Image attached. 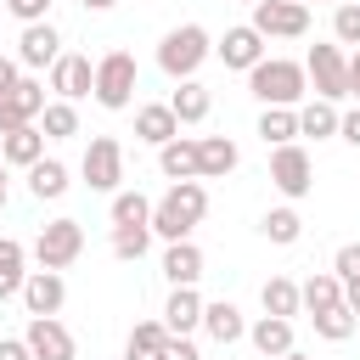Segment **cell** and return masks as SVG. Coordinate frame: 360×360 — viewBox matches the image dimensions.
<instances>
[{
	"label": "cell",
	"mask_w": 360,
	"mask_h": 360,
	"mask_svg": "<svg viewBox=\"0 0 360 360\" xmlns=\"http://www.w3.org/2000/svg\"><path fill=\"white\" fill-rule=\"evenodd\" d=\"M208 214V186L202 180H174L158 202H152V236L163 242H186Z\"/></svg>",
	"instance_id": "6da1fadb"
},
{
	"label": "cell",
	"mask_w": 360,
	"mask_h": 360,
	"mask_svg": "<svg viewBox=\"0 0 360 360\" xmlns=\"http://www.w3.org/2000/svg\"><path fill=\"white\" fill-rule=\"evenodd\" d=\"M248 90H253L264 107H298V101L309 96V73H304V62H292V56H264V62L248 68Z\"/></svg>",
	"instance_id": "7a4b0ae2"
},
{
	"label": "cell",
	"mask_w": 360,
	"mask_h": 360,
	"mask_svg": "<svg viewBox=\"0 0 360 360\" xmlns=\"http://www.w3.org/2000/svg\"><path fill=\"white\" fill-rule=\"evenodd\" d=\"M214 56V39H208V28L202 22H180V28H169L163 39H158V68L169 73V79H197V68Z\"/></svg>",
	"instance_id": "3957f363"
},
{
	"label": "cell",
	"mask_w": 360,
	"mask_h": 360,
	"mask_svg": "<svg viewBox=\"0 0 360 360\" xmlns=\"http://www.w3.org/2000/svg\"><path fill=\"white\" fill-rule=\"evenodd\" d=\"M135 84H141V68H135L129 51L96 56V101H101L107 112H124V107L135 101Z\"/></svg>",
	"instance_id": "277c9868"
},
{
	"label": "cell",
	"mask_w": 360,
	"mask_h": 360,
	"mask_svg": "<svg viewBox=\"0 0 360 360\" xmlns=\"http://www.w3.org/2000/svg\"><path fill=\"white\" fill-rule=\"evenodd\" d=\"M304 73H309V90H315L321 101H349V56H343L338 39H332V45H309Z\"/></svg>",
	"instance_id": "5b68a950"
},
{
	"label": "cell",
	"mask_w": 360,
	"mask_h": 360,
	"mask_svg": "<svg viewBox=\"0 0 360 360\" xmlns=\"http://www.w3.org/2000/svg\"><path fill=\"white\" fill-rule=\"evenodd\" d=\"M270 186H276L287 202L309 197V191H315V158H309L298 141H287V146H270Z\"/></svg>",
	"instance_id": "8992f818"
},
{
	"label": "cell",
	"mask_w": 360,
	"mask_h": 360,
	"mask_svg": "<svg viewBox=\"0 0 360 360\" xmlns=\"http://www.w3.org/2000/svg\"><path fill=\"white\" fill-rule=\"evenodd\" d=\"M84 253V225L79 219H51V225H39V236H34V264L39 270H68L73 259Z\"/></svg>",
	"instance_id": "52a82bcc"
},
{
	"label": "cell",
	"mask_w": 360,
	"mask_h": 360,
	"mask_svg": "<svg viewBox=\"0 0 360 360\" xmlns=\"http://www.w3.org/2000/svg\"><path fill=\"white\" fill-rule=\"evenodd\" d=\"M79 174H84V186L90 191H118V180H124V141L118 135H90V146H84V158H79Z\"/></svg>",
	"instance_id": "ba28073f"
},
{
	"label": "cell",
	"mask_w": 360,
	"mask_h": 360,
	"mask_svg": "<svg viewBox=\"0 0 360 360\" xmlns=\"http://www.w3.org/2000/svg\"><path fill=\"white\" fill-rule=\"evenodd\" d=\"M253 28L264 39H304L309 34V6L304 0H253Z\"/></svg>",
	"instance_id": "9c48e42d"
},
{
	"label": "cell",
	"mask_w": 360,
	"mask_h": 360,
	"mask_svg": "<svg viewBox=\"0 0 360 360\" xmlns=\"http://www.w3.org/2000/svg\"><path fill=\"white\" fill-rule=\"evenodd\" d=\"M45 73H51V90H56L62 101H84V96H96V62L79 56V51H62Z\"/></svg>",
	"instance_id": "30bf717a"
},
{
	"label": "cell",
	"mask_w": 360,
	"mask_h": 360,
	"mask_svg": "<svg viewBox=\"0 0 360 360\" xmlns=\"http://www.w3.org/2000/svg\"><path fill=\"white\" fill-rule=\"evenodd\" d=\"M28 349H34V360H79V343H73V332L56 321V315H28Z\"/></svg>",
	"instance_id": "8fae6325"
},
{
	"label": "cell",
	"mask_w": 360,
	"mask_h": 360,
	"mask_svg": "<svg viewBox=\"0 0 360 360\" xmlns=\"http://www.w3.org/2000/svg\"><path fill=\"white\" fill-rule=\"evenodd\" d=\"M62 56V34H56V22L45 17V22H22V34H17V62L28 68V73H39V68H51Z\"/></svg>",
	"instance_id": "7c38bea8"
},
{
	"label": "cell",
	"mask_w": 360,
	"mask_h": 360,
	"mask_svg": "<svg viewBox=\"0 0 360 360\" xmlns=\"http://www.w3.org/2000/svg\"><path fill=\"white\" fill-rule=\"evenodd\" d=\"M214 56H219L225 68H236V73H248L253 62H264V34H259L253 22H236V28H225V34H219V45H214Z\"/></svg>",
	"instance_id": "4fadbf2b"
},
{
	"label": "cell",
	"mask_w": 360,
	"mask_h": 360,
	"mask_svg": "<svg viewBox=\"0 0 360 360\" xmlns=\"http://www.w3.org/2000/svg\"><path fill=\"white\" fill-rule=\"evenodd\" d=\"M62 304H68L62 270H28V281H22V309H28V315H62Z\"/></svg>",
	"instance_id": "5bb4252c"
},
{
	"label": "cell",
	"mask_w": 360,
	"mask_h": 360,
	"mask_svg": "<svg viewBox=\"0 0 360 360\" xmlns=\"http://www.w3.org/2000/svg\"><path fill=\"white\" fill-rule=\"evenodd\" d=\"M158 169L169 180H202V158H197V135H174L158 146Z\"/></svg>",
	"instance_id": "9a60e30c"
},
{
	"label": "cell",
	"mask_w": 360,
	"mask_h": 360,
	"mask_svg": "<svg viewBox=\"0 0 360 360\" xmlns=\"http://www.w3.org/2000/svg\"><path fill=\"white\" fill-rule=\"evenodd\" d=\"M202 292L197 287H169V304H163V326L169 332H180V338H191L197 326H202Z\"/></svg>",
	"instance_id": "2e32d148"
},
{
	"label": "cell",
	"mask_w": 360,
	"mask_h": 360,
	"mask_svg": "<svg viewBox=\"0 0 360 360\" xmlns=\"http://www.w3.org/2000/svg\"><path fill=\"white\" fill-rule=\"evenodd\" d=\"M45 129L39 124H22V129H11V135H0V158L11 163V169H34L39 158H45Z\"/></svg>",
	"instance_id": "e0dca14e"
},
{
	"label": "cell",
	"mask_w": 360,
	"mask_h": 360,
	"mask_svg": "<svg viewBox=\"0 0 360 360\" xmlns=\"http://www.w3.org/2000/svg\"><path fill=\"white\" fill-rule=\"evenodd\" d=\"M163 276H169V287H197L202 281V248L186 236V242H169L163 248Z\"/></svg>",
	"instance_id": "ac0fdd59"
},
{
	"label": "cell",
	"mask_w": 360,
	"mask_h": 360,
	"mask_svg": "<svg viewBox=\"0 0 360 360\" xmlns=\"http://www.w3.org/2000/svg\"><path fill=\"white\" fill-rule=\"evenodd\" d=\"M169 107H174V118H180V124H202V118L214 112V96H208V84H202V79H174Z\"/></svg>",
	"instance_id": "d6986e66"
},
{
	"label": "cell",
	"mask_w": 360,
	"mask_h": 360,
	"mask_svg": "<svg viewBox=\"0 0 360 360\" xmlns=\"http://www.w3.org/2000/svg\"><path fill=\"white\" fill-rule=\"evenodd\" d=\"M135 135H141L146 146H163V141H174V135H180V118H174V107H169V101H146V107H135Z\"/></svg>",
	"instance_id": "ffe728a7"
},
{
	"label": "cell",
	"mask_w": 360,
	"mask_h": 360,
	"mask_svg": "<svg viewBox=\"0 0 360 360\" xmlns=\"http://www.w3.org/2000/svg\"><path fill=\"white\" fill-rule=\"evenodd\" d=\"M197 158H202V180H225L242 163V152H236L231 135H197Z\"/></svg>",
	"instance_id": "44dd1931"
},
{
	"label": "cell",
	"mask_w": 360,
	"mask_h": 360,
	"mask_svg": "<svg viewBox=\"0 0 360 360\" xmlns=\"http://www.w3.org/2000/svg\"><path fill=\"white\" fill-rule=\"evenodd\" d=\"M248 343H253L264 360H281V354L292 349V321H287V315H259V321L248 326Z\"/></svg>",
	"instance_id": "7402d4cb"
},
{
	"label": "cell",
	"mask_w": 360,
	"mask_h": 360,
	"mask_svg": "<svg viewBox=\"0 0 360 360\" xmlns=\"http://www.w3.org/2000/svg\"><path fill=\"white\" fill-rule=\"evenodd\" d=\"M202 332L214 343H236V338H248V321L231 298H214V304H202Z\"/></svg>",
	"instance_id": "603a6c76"
},
{
	"label": "cell",
	"mask_w": 360,
	"mask_h": 360,
	"mask_svg": "<svg viewBox=\"0 0 360 360\" xmlns=\"http://www.w3.org/2000/svg\"><path fill=\"white\" fill-rule=\"evenodd\" d=\"M28 248L17 236H0V304L6 298H22V281H28Z\"/></svg>",
	"instance_id": "cb8c5ba5"
},
{
	"label": "cell",
	"mask_w": 360,
	"mask_h": 360,
	"mask_svg": "<svg viewBox=\"0 0 360 360\" xmlns=\"http://www.w3.org/2000/svg\"><path fill=\"white\" fill-rule=\"evenodd\" d=\"M338 124H343V112H338V101H298V135H309V141H326V135H338Z\"/></svg>",
	"instance_id": "d4e9b609"
},
{
	"label": "cell",
	"mask_w": 360,
	"mask_h": 360,
	"mask_svg": "<svg viewBox=\"0 0 360 360\" xmlns=\"http://www.w3.org/2000/svg\"><path fill=\"white\" fill-rule=\"evenodd\" d=\"M68 186H73V180H68V163H62V158H39V163L28 169V191H34L39 202H56Z\"/></svg>",
	"instance_id": "484cf974"
},
{
	"label": "cell",
	"mask_w": 360,
	"mask_h": 360,
	"mask_svg": "<svg viewBox=\"0 0 360 360\" xmlns=\"http://www.w3.org/2000/svg\"><path fill=\"white\" fill-rule=\"evenodd\" d=\"M259 304H264V315H298L304 309V292H298V281L292 276H270L264 287H259Z\"/></svg>",
	"instance_id": "4316f807"
},
{
	"label": "cell",
	"mask_w": 360,
	"mask_h": 360,
	"mask_svg": "<svg viewBox=\"0 0 360 360\" xmlns=\"http://www.w3.org/2000/svg\"><path fill=\"white\" fill-rule=\"evenodd\" d=\"M259 236H264V242H276V248H292V242L304 236V219H298V208H292V202L270 208V214L259 219Z\"/></svg>",
	"instance_id": "83f0119b"
},
{
	"label": "cell",
	"mask_w": 360,
	"mask_h": 360,
	"mask_svg": "<svg viewBox=\"0 0 360 360\" xmlns=\"http://www.w3.org/2000/svg\"><path fill=\"white\" fill-rule=\"evenodd\" d=\"M298 292H304V309H309V315H321V309L343 304V276H338V270H315Z\"/></svg>",
	"instance_id": "f1b7e54d"
},
{
	"label": "cell",
	"mask_w": 360,
	"mask_h": 360,
	"mask_svg": "<svg viewBox=\"0 0 360 360\" xmlns=\"http://www.w3.org/2000/svg\"><path fill=\"white\" fill-rule=\"evenodd\" d=\"M259 141H264V146L298 141V107H264V112H259Z\"/></svg>",
	"instance_id": "f546056e"
},
{
	"label": "cell",
	"mask_w": 360,
	"mask_h": 360,
	"mask_svg": "<svg viewBox=\"0 0 360 360\" xmlns=\"http://www.w3.org/2000/svg\"><path fill=\"white\" fill-rule=\"evenodd\" d=\"M39 129H45L51 141H73V135H79V107H73V101H62V96H56V101H45Z\"/></svg>",
	"instance_id": "4dcf8cb0"
},
{
	"label": "cell",
	"mask_w": 360,
	"mask_h": 360,
	"mask_svg": "<svg viewBox=\"0 0 360 360\" xmlns=\"http://www.w3.org/2000/svg\"><path fill=\"white\" fill-rule=\"evenodd\" d=\"M315 321V338H326V343H343V338H354V326H360V315L349 309V304H332V309H321V315H309Z\"/></svg>",
	"instance_id": "1f68e13d"
},
{
	"label": "cell",
	"mask_w": 360,
	"mask_h": 360,
	"mask_svg": "<svg viewBox=\"0 0 360 360\" xmlns=\"http://www.w3.org/2000/svg\"><path fill=\"white\" fill-rule=\"evenodd\" d=\"M112 225H152V197H141V191H112Z\"/></svg>",
	"instance_id": "d6a6232c"
},
{
	"label": "cell",
	"mask_w": 360,
	"mask_h": 360,
	"mask_svg": "<svg viewBox=\"0 0 360 360\" xmlns=\"http://www.w3.org/2000/svg\"><path fill=\"white\" fill-rule=\"evenodd\" d=\"M146 248H152V225H112V253L118 259H146Z\"/></svg>",
	"instance_id": "836d02e7"
},
{
	"label": "cell",
	"mask_w": 360,
	"mask_h": 360,
	"mask_svg": "<svg viewBox=\"0 0 360 360\" xmlns=\"http://www.w3.org/2000/svg\"><path fill=\"white\" fill-rule=\"evenodd\" d=\"M332 39L360 51V0H343V6H332Z\"/></svg>",
	"instance_id": "e575fe53"
},
{
	"label": "cell",
	"mask_w": 360,
	"mask_h": 360,
	"mask_svg": "<svg viewBox=\"0 0 360 360\" xmlns=\"http://www.w3.org/2000/svg\"><path fill=\"white\" fill-rule=\"evenodd\" d=\"M163 343H169V326H163V321H135L124 349H141V354H163Z\"/></svg>",
	"instance_id": "d590c367"
},
{
	"label": "cell",
	"mask_w": 360,
	"mask_h": 360,
	"mask_svg": "<svg viewBox=\"0 0 360 360\" xmlns=\"http://www.w3.org/2000/svg\"><path fill=\"white\" fill-rule=\"evenodd\" d=\"M11 101H17V107H22L28 118H34V124H39V112H45V84H39L34 73H22V84L11 90Z\"/></svg>",
	"instance_id": "8d00e7d4"
},
{
	"label": "cell",
	"mask_w": 360,
	"mask_h": 360,
	"mask_svg": "<svg viewBox=\"0 0 360 360\" xmlns=\"http://www.w3.org/2000/svg\"><path fill=\"white\" fill-rule=\"evenodd\" d=\"M332 270H338L343 281H360V242H343L338 259H332Z\"/></svg>",
	"instance_id": "74e56055"
},
{
	"label": "cell",
	"mask_w": 360,
	"mask_h": 360,
	"mask_svg": "<svg viewBox=\"0 0 360 360\" xmlns=\"http://www.w3.org/2000/svg\"><path fill=\"white\" fill-rule=\"evenodd\" d=\"M6 11H11L17 22H45V17H51V0H6Z\"/></svg>",
	"instance_id": "f35d334b"
},
{
	"label": "cell",
	"mask_w": 360,
	"mask_h": 360,
	"mask_svg": "<svg viewBox=\"0 0 360 360\" xmlns=\"http://www.w3.org/2000/svg\"><path fill=\"white\" fill-rule=\"evenodd\" d=\"M22 124H34V118H28V112L6 96V101H0V135H11V129H22Z\"/></svg>",
	"instance_id": "ab89813d"
},
{
	"label": "cell",
	"mask_w": 360,
	"mask_h": 360,
	"mask_svg": "<svg viewBox=\"0 0 360 360\" xmlns=\"http://www.w3.org/2000/svg\"><path fill=\"white\" fill-rule=\"evenodd\" d=\"M163 360H202V354H197V343H191V338L169 332V343H163Z\"/></svg>",
	"instance_id": "60d3db41"
},
{
	"label": "cell",
	"mask_w": 360,
	"mask_h": 360,
	"mask_svg": "<svg viewBox=\"0 0 360 360\" xmlns=\"http://www.w3.org/2000/svg\"><path fill=\"white\" fill-rule=\"evenodd\" d=\"M17 84H22V62H17V56H0V101H6Z\"/></svg>",
	"instance_id": "b9f144b4"
},
{
	"label": "cell",
	"mask_w": 360,
	"mask_h": 360,
	"mask_svg": "<svg viewBox=\"0 0 360 360\" xmlns=\"http://www.w3.org/2000/svg\"><path fill=\"white\" fill-rule=\"evenodd\" d=\"M0 360H34L28 338H0Z\"/></svg>",
	"instance_id": "7bdbcfd3"
},
{
	"label": "cell",
	"mask_w": 360,
	"mask_h": 360,
	"mask_svg": "<svg viewBox=\"0 0 360 360\" xmlns=\"http://www.w3.org/2000/svg\"><path fill=\"white\" fill-rule=\"evenodd\" d=\"M338 135H343L349 146H360V107H349V112H343V124H338Z\"/></svg>",
	"instance_id": "ee69618b"
},
{
	"label": "cell",
	"mask_w": 360,
	"mask_h": 360,
	"mask_svg": "<svg viewBox=\"0 0 360 360\" xmlns=\"http://www.w3.org/2000/svg\"><path fill=\"white\" fill-rule=\"evenodd\" d=\"M349 96L360 101V51H349Z\"/></svg>",
	"instance_id": "f6af8a7d"
},
{
	"label": "cell",
	"mask_w": 360,
	"mask_h": 360,
	"mask_svg": "<svg viewBox=\"0 0 360 360\" xmlns=\"http://www.w3.org/2000/svg\"><path fill=\"white\" fill-rule=\"evenodd\" d=\"M343 304H349V309L360 315V281H343Z\"/></svg>",
	"instance_id": "bcb514c9"
},
{
	"label": "cell",
	"mask_w": 360,
	"mask_h": 360,
	"mask_svg": "<svg viewBox=\"0 0 360 360\" xmlns=\"http://www.w3.org/2000/svg\"><path fill=\"white\" fill-rule=\"evenodd\" d=\"M79 6H84V11H112L118 0H79Z\"/></svg>",
	"instance_id": "7dc6e473"
},
{
	"label": "cell",
	"mask_w": 360,
	"mask_h": 360,
	"mask_svg": "<svg viewBox=\"0 0 360 360\" xmlns=\"http://www.w3.org/2000/svg\"><path fill=\"white\" fill-rule=\"evenodd\" d=\"M124 360H163V354H141V349H124Z\"/></svg>",
	"instance_id": "c3c4849f"
},
{
	"label": "cell",
	"mask_w": 360,
	"mask_h": 360,
	"mask_svg": "<svg viewBox=\"0 0 360 360\" xmlns=\"http://www.w3.org/2000/svg\"><path fill=\"white\" fill-rule=\"evenodd\" d=\"M0 208H6V158H0Z\"/></svg>",
	"instance_id": "681fc988"
},
{
	"label": "cell",
	"mask_w": 360,
	"mask_h": 360,
	"mask_svg": "<svg viewBox=\"0 0 360 360\" xmlns=\"http://www.w3.org/2000/svg\"><path fill=\"white\" fill-rule=\"evenodd\" d=\"M281 360H309V354H298V349H287V354H281Z\"/></svg>",
	"instance_id": "f907efd6"
},
{
	"label": "cell",
	"mask_w": 360,
	"mask_h": 360,
	"mask_svg": "<svg viewBox=\"0 0 360 360\" xmlns=\"http://www.w3.org/2000/svg\"><path fill=\"white\" fill-rule=\"evenodd\" d=\"M304 6H315V0H304ZM321 6H343V0H321Z\"/></svg>",
	"instance_id": "816d5d0a"
},
{
	"label": "cell",
	"mask_w": 360,
	"mask_h": 360,
	"mask_svg": "<svg viewBox=\"0 0 360 360\" xmlns=\"http://www.w3.org/2000/svg\"><path fill=\"white\" fill-rule=\"evenodd\" d=\"M242 6H253V0H242Z\"/></svg>",
	"instance_id": "f5cc1de1"
},
{
	"label": "cell",
	"mask_w": 360,
	"mask_h": 360,
	"mask_svg": "<svg viewBox=\"0 0 360 360\" xmlns=\"http://www.w3.org/2000/svg\"><path fill=\"white\" fill-rule=\"evenodd\" d=\"M0 6H6V0H0Z\"/></svg>",
	"instance_id": "db71d44e"
}]
</instances>
